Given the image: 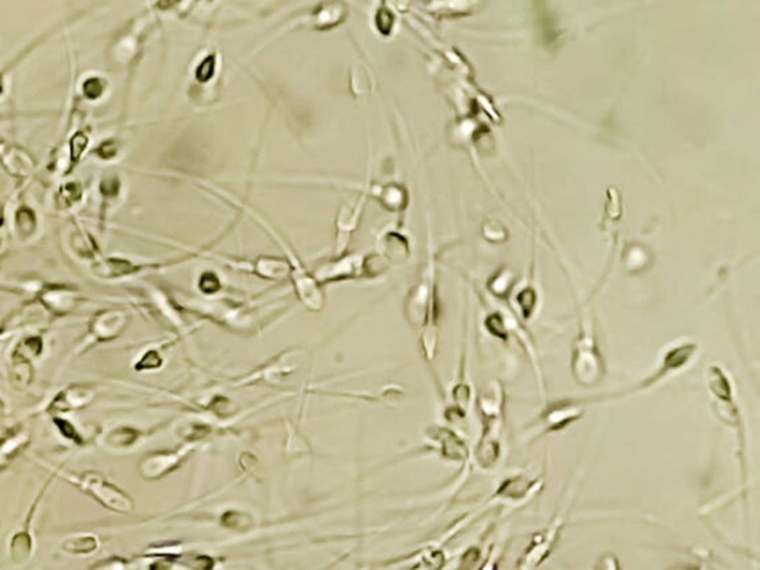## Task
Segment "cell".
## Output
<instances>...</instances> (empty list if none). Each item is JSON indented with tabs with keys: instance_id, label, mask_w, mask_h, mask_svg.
Here are the masks:
<instances>
[{
	"instance_id": "10",
	"label": "cell",
	"mask_w": 760,
	"mask_h": 570,
	"mask_svg": "<svg viewBox=\"0 0 760 570\" xmlns=\"http://www.w3.org/2000/svg\"><path fill=\"white\" fill-rule=\"evenodd\" d=\"M375 255H346V257H342L339 260L321 265L315 278L318 282H332L361 277L366 274L375 275L380 272V269L375 266Z\"/></svg>"
},
{
	"instance_id": "24",
	"label": "cell",
	"mask_w": 760,
	"mask_h": 570,
	"mask_svg": "<svg viewBox=\"0 0 760 570\" xmlns=\"http://www.w3.org/2000/svg\"><path fill=\"white\" fill-rule=\"evenodd\" d=\"M16 227H17L18 234L21 235V238L30 236L36 231L35 212L30 208L21 207L17 211V216H16Z\"/></svg>"
},
{
	"instance_id": "31",
	"label": "cell",
	"mask_w": 760,
	"mask_h": 570,
	"mask_svg": "<svg viewBox=\"0 0 760 570\" xmlns=\"http://www.w3.org/2000/svg\"><path fill=\"white\" fill-rule=\"evenodd\" d=\"M6 411H8V406H6V401L4 400L2 396H0V419H4L6 416Z\"/></svg>"
},
{
	"instance_id": "21",
	"label": "cell",
	"mask_w": 760,
	"mask_h": 570,
	"mask_svg": "<svg viewBox=\"0 0 760 570\" xmlns=\"http://www.w3.org/2000/svg\"><path fill=\"white\" fill-rule=\"evenodd\" d=\"M99 547V540L94 535H79L68 538L63 542V551L73 555H87L97 551Z\"/></svg>"
},
{
	"instance_id": "17",
	"label": "cell",
	"mask_w": 760,
	"mask_h": 570,
	"mask_svg": "<svg viewBox=\"0 0 760 570\" xmlns=\"http://www.w3.org/2000/svg\"><path fill=\"white\" fill-rule=\"evenodd\" d=\"M183 458L177 451H152L138 463V473L145 480H159L174 471Z\"/></svg>"
},
{
	"instance_id": "27",
	"label": "cell",
	"mask_w": 760,
	"mask_h": 570,
	"mask_svg": "<svg viewBox=\"0 0 760 570\" xmlns=\"http://www.w3.org/2000/svg\"><path fill=\"white\" fill-rule=\"evenodd\" d=\"M162 365V358L157 351H147L141 355V358L134 364L135 372H147V370H156Z\"/></svg>"
},
{
	"instance_id": "2",
	"label": "cell",
	"mask_w": 760,
	"mask_h": 570,
	"mask_svg": "<svg viewBox=\"0 0 760 570\" xmlns=\"http://www.w3.org/2000/svg\"><path fill=\"white\" fill-rule=\"evenodd\" d=\"M585 471H586V463L584 459L582 463L575 469V473H573L572 480L569 481V486L565 489L560 497V502L557 504L554 516L550 519L547 526L542 527L539 532L533 533L529 545L519 557L515 569L536 570L550 559V555L554 552L558 540H560V536L565 530V527L569 521L573 505H575L577 502L579 484L585 475Z\"/></svg>"
},
{
	"instance_id": "22",
	"label": "cell",
	"mask_w": 760,
	"mask_h": 570,
	"mask_svg": "<svg viewBox=\"0 0 760 570\" xmlns=\"http://www.w3.org/2000/svg\"><path fill=\"white\" fill-rule=\"evenodd\" d=\"M257 274L265 278H284L290 275L291 265L286 263L285 260H278L272 257H260L255 263Z\"/></svg>"
},
{
	"instance_id": "19",
	"label": "cell",
	"mask_w": 760,
	"mask_h": 570,
	"mask_svg": "<svg viewBox=\"0 0 760 570\" xmlns=\"http://www.w3.org/2000/svg\"><path fill=\"white\" fill-rule=\"evenodd\" d=\"M379 247L385 254V257L391 262H401L409 255V245L404 236H399L392 232L380 238Z\"/></svg>"
},
{
	"instance_id": "4",
	"label": "cell",
	"mask_w": 760,
	"mask_h": 570,
	"mask_svg": "<svg viewBox=\"0 0 760 570\" xmlns=\"http://www.w3.org/2000/svg\"><path fill=\"white\" fill-rule=\"evenodd\" d=\"M54 475L60 477L66 483L71 484L83 495L91 497L94 502L103 508L118 512V514H131L135 505L133 497L122 490L116 484L111 483L104 474L98 471H67V469L48 466Z\"/></svg>"
},
{
	"instance_id": "14",
	"label": "cell",
	"mask_w": 760,
	"mask_h": 570,
	"mask_svg": "<svg viewBox=\"0 0 760 570\" xmlns=\"http://www.w3.org/2000/svg\"><path fill=\"white\" fill-rule=\"evenodd\" d=\"M366 199L367 196L364 195L356 202H345L339 208L336 217V254L340 255L348 248L351 236L361 220Z\"/></svg>"
},
{
	"instance_id": "18",
	"label": "cell",
	"mask_w": 760,
	"mask_h": 570,
	"mask_svg": "<svg viewBox=\"0 0 760 570\" xmlns=\"http://www.w3.org/2000/svg\"><path fill=\"white\" fill-rule=\"evenodd\" d=\"M143 432L131 425H119L109 430L99 438L102 446L110 451H126L133 449L141 438Z\"/></svg>"
},
{
	"instance_id": "16",
	"label": "cell",
	"mask_w": 760,
	"mask_h": 570,
	"mask_svg": "<svg viewBox=\"0 0 760 570\" xmlns=\"http://www.w3.org/2000/svg\"><path fill=\"white\" fill-rule=\"evenodd\" d=\"M291 272L294 287L297 296L310 310H321L324 306V293L320 287V282L315 277H310L306 270L300 266L297 260H291Z\"/></svg>"
},
{
	"instance_id": "11",
	"label": "cell",
	"mask_w": 760,
	"mask_h": 570,
	"mask_svg": "<svg viewBox=\"0 0 760 570\" xmlns=\"http://www.w3.org/2000/svg\"><path fill=\"white\" fill-rule=\"evenodd\" d=\"M428 437L442 459L462 465V468L472 465L471 450L466 441L456 431L446 426H435L429 430Z\"/></svg>"
},
{
	"instance_id": "6",
	"label": "cell",
	"mask_w": 760,
	"mask_h": 570,
	"mask_svg": "<svg viewBox=\"0 0 760 570\" xmlns=\"http://www.w3.org/2000/svg\"><path fill=\"white\" fill-rule=\"evenodd\" d=\"M696 352H698V345L694 344V341H683V344L668 348L661 355V358H659L653 372L649 376L641 379V382L633 384L631 388L620 391L621 396L625 398L629 395L648 392L659 387V384L665 383L667 380L672 379L674 376L680 375L682 372H684L687 365H691Z\"/></svg>"
},
{
	"instance_id": "29",
	"label": "cell",
	"mask_w": 760,
	"mask_h": 570,
	"mask_svg": "<svg viewBox=\"0 0 760 570\" xmlns=\"http://www.w3.org/2000/svg\"><path fill=\"white\" fill-rule=\"evenodd\" d=\"M104 88H106V85L99 78L87 79L83 83V87H82V90L85 91V95H87L88 98H91V99L102 97V94L104 92Z\"/></svg>"
},
{
	"instance_id": "7",
	"label": "cell",
	"mask_w": 760,
	"mask_h": 570,
	"mask_svg": "<svg viewBox=\"0 0 760 570\" xmlns=\"http://www.w3.org/2000/svg\"><path fill=\"white\" fill-rule=\"evenodd\" d=\"M45 352V339L42 334H27L17 341L11 352V382L13 388L25 391L35 380V363Z\"/></svg>"
},
{
	"instance_id": "8",
	"label": "cell",
	"mask_w": 760,
	"mask_h": 570,
	"mask_svg": "<svg viewBox=\"0 0 760 570\" xmlns=\"http://www.w3.org/2000/svg\"><path fill=\"white\" fill-rule=\"evenodd\" d=\"M130 324V317L121 309H103L98 310L88 322L87 334L80 344L73 349V355L79 356L94 346L109 344L122 336Z\"/></svg>"
},
{
	"instance_id": "3",
	"label": "cell",
	"mask_w": 760,
	"mask_h": 570,
	"mask_svg": "<svg viewBox=\"0 0 760 570\" xmlns=\"http://www.w3.org/2000/svg\"><path fill=\"white\" fill-rule=\"evenodd\" d=\"M615 401V395H588V396H563L554 401L543 403L542 410L532 423L526 426L521 435L523 443H533L545 435L562 432L584 418L588 408Z\"/></svg>"
},
{
	"instance_id": "13",
	"label": "cell",
	"mask_w": 760,
	"mask_h": 570,
	"mask_svg": "<svg viewBox=\"0 0 760 570\" xmlns=\"http://www.w3.org/2000/svg\"><path fill=\"white\" fill-rule=\"evenodd\" d=\"M51 481H52V480L47 481V483L44 484V487H42V489L37 492V495H36V497H35V501L32 502L30 508H28L27 517H25V524H24L23 529H20L16 535H13V536L11 538L9 550H11V557H12L13 562H17V563H24V562H27L28 559H30V555H32L33 548H35V539H33V535H32V530H30L32 521H33L35 514H36L37 509H39V505H40V502H42V499H44V496H45V492H47L48 487H49Z\"/></svg>"
},
{
	"instance_id": "5",
	"label": "cell",
	"mask_w": 760,
	"mask_h": 570,
	"mask_svg": "<svg viewBox=\"0 0 760 570\" xmlns=\"http://www.w3.org/2000/svg\"><path fill=\"white\" fill-rule=\"evenodd\" d=\"M570 375L581 388L598 387L608 376V364L591 325L581 320L579 333L570 351Z\"/></svg>"
},
{
	"instance_id": "23",
	"label": "cell",
	"mask_w": 760,
	"mask_h": 570,
	"mask_svg": "<svg viewBox=\"0 0 760 570\" xmlns=\"http://www.w3.org/2000/svg\"><path fill=\"white\" fill-rule=\"evenodd\" d=\"M380 201L383 202L386 208L398 211L401 210V207L406 205V192L404 189L398 188L397 184H390V186L383 188L382 195H380Z\"/></svg>"
},
{
	"instance_id": "20",
	"label": "cell",
	"mask_w": 760,
	"mask_h": 570,
	"mask_svg": "<svg viewBox=\"0 0 760 570\" xmlns=\"http://www.w3.org/2000/svg\"><path fill=\"white\" fill-rule=\"evenodd\" d=\"M51 422L55 428V431L61 435L63 439L68 441V443L75 444L78 447L87 444V438H85V435L79 431V428L67 416H54L51 418Z\"/></svg>"
},
{
	"instance_id": "1",
	"label": "cell",
	"mask_w": 760,
	"mask_h": 570,
	"mask_svg": "<svg viewBox=\"0 0 760 570\" xmlns=\"http://www.w3.org/2000/svg\"><path fill=\"white\" fill-rule=\"evenodd\" d=\"M476 407L481 420V434L471 450V462L481 471L497 468L504 456V431L507 420V391L499 380L484 384L476 395Z\"/></svg>"
},
{
	"instance_id": "26",
	"label": "cell",
	"mask_w": 760,
	"mask_h": 570,
	"mask_svg": "<svg viewBox=\"0 0 760 570\" xmlns=\"http://www.w3.org/2000/svg\"><path fill=\"white\" fill-rule=\"evenodd\" d=\"M517 302L520 305L523 318L530 320V317L533 315L535 308H536V291L532 287L524 289L523 291H520V294L517 297Z\"/></svg>"
},
{
	"instance_id": "15",
	"label": "cell",
	"mask_w": 760,
	"mask_h": 570,
	"mask_svg": "<svg viewBox=\"0 0 760 570\" xmlns=\"http://www.w3.org/2000/svg\"><path fill=\"white\" fill-rule=\"evenodd\" d=\"M32 431L24 423H17L0 435V473L16 462L18 456L30 446Z\"/></svg>"
},
{
	"instance_id": "12",
	"label": "cell",
	"mask_w": 760,
	"mask_h": 570,
	"mask_svg": "<svg viewBox=\"0 0 760 570\" xmlns=\"http://www.w3.org/2000/svg\"><path fill=\"white\" fill-rule=\"evenodd\" d=\"M83 296L68 285H45L37 293V303L52 317H66L76 310Z\"/></svg>"
},
{
	"instance_id": "30",
	"label": "cell",
	"mask_w": 760,
	"mask_h": 570,
	"mask_svg": "<svg viewBox=\"0 0 760 570\" xmlns=\"http://www.w3.org/2000/svg\"><path fill=\"white\" fill-rule=\"evenodd\" d=\"M668 570H707L704 566H679V567H671Z\"/></svg>"
},
{
	"instance_id": "32",
	"label": "cell",
	"mask_w": 760,
	"mask_h": 570,
	"mask_svg": "<svg viewBox=\"0 0 760 570\" xmlns=\"http://www.w3.org/2000/svg\"><path fill=\"white\" fill-rule=\"evenodd\" d=\"M2 333H4V330H2V329H0V339H2Z\"/></svg>"
},
{
	"instance_id": "28",
	"label": "cell",
	"mask_w": 760,
	"mask_h": 570,
	"mask_svg": "<svg viewBox=\"0 0 760 570\" xmlns=\"http://www.w3.org/2000/svg\"><path fill=\"white\" fill-rule=\"evenodd\" d=\"M593 570H622L618 555L613 552H603L598 555Z\"/></svg>"
},
{
	"instance_id": "25",
	"label": "cell",
	"mask_w": 760,
	"mask_h": 570,
	"mask_svg": "<svg viewBox=\"0 0 760 570\" xmlns=\"http://www.w3.org/2000/svg\"><path fill=\"white\" fill-rule=\"evenodd\" d=\"M82 196V188L78 183H67L59 192V207L68 208L76 204Z\"/></svg>"
},
{
	"instance_id": "9",
	"label": "cell",
	"mask_w": 760,
	"mask_h": 570,
	"mask_svg": "<svg viewBox=\"0 0 760 570\" xmlns=\"http://www.w3.org/2000/svg\"><path fill=\"white\" fill-rule=\"evenodd\" d=\"M98 389L94 383L76 382L56 392L45 406V413L49 418L67 416L70 413L87 408L97 398Z\"/></svg>"
}]
</instances>
